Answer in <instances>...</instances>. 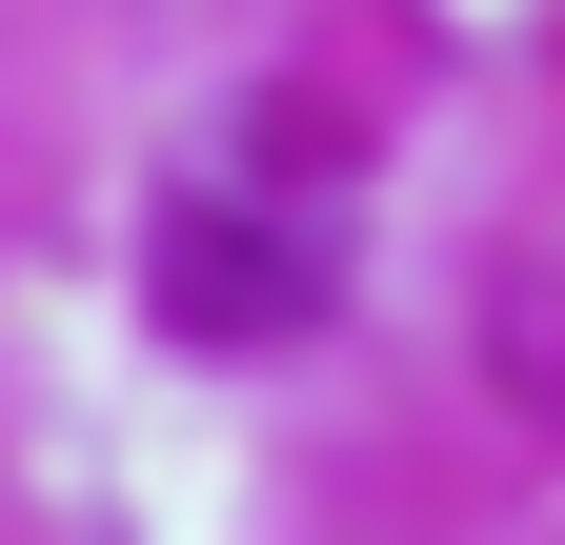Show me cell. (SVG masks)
<instances>
[{
  "label": "cell",
  "instance_id": "6da1fadb",
  "mask_svg": "<svg viewBox=\"0 0 565 545\" xmlns=\"http://www.w3.org/2000/svg\"><path fill=\"white\" fill-rule=\"evenodd\" d=\"M323 284H343V223L303 182H182L141 223V303L182 344H282V323H323Z\"/></svg>",
  "mask_w": 565,
  "mask_h": 545
}]
</instances>
